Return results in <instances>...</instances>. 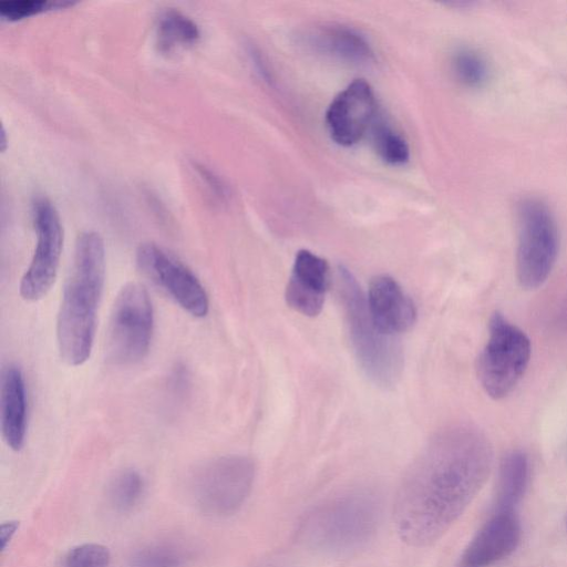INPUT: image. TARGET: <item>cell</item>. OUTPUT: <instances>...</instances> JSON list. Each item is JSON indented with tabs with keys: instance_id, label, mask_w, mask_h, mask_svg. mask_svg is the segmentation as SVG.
Returning a JSON list of instances; mask_svg holds the SVG:
<instances>
[{
	"instance_id": "1",
	"label": "cell",
	"mask_w": 567,
	"mask_h": 567,
	"mask_svg": "<svg viewBox=\"0 0 567 567\" xmlns=\"http://www.w3.org/2000/svg\"><path fill=\"white\" fill-rule=\"evenodd\" d=\"M491 447L467 425L436 433L421 450L402 481L394 505L401 539L425 546L462 514L488 475Z\"/></svg>"
},
{
	"instance_id": "2",
	"label": "cell",
	"mask_w": 567,
	"mask_h": 567,
	"mask_svg": "<svg viewBox=\"0 0 567 567\" xmlns=\"http://www.w3.org/2000/svg\"><path fill=\"white\" fill-rule=\"evenodd\" d=\"M104 279L103 239L96 231H84L75 243L56 319L60 357L69 365H81L90 358Z\"/></svg>"
},
{
	"instance_id": "3",
	"label": "cell",
	"mask_w": 567,
	"mask_h": 567,
	"mask_svg": "<svg viewBox=\"0 0 567 567\" xmlns=\"http://www.w3.org/2000/svg\"><path fill=\"white\" fill-rule=\"evenodd\" d=\"M337 281L350 343L361 370L377 386L393 388L403 371L400 339L377 326L370 315L367 297L349 269L339 267Z\"/></svg>"
},
{
	"instance_id": "4",
	"label": "cell",
	"mask_w": 567,
	"mask_h": 567,
	"mask_svg": "<svg viewBox=\"0 0 567 567\" xmlns=\"http://www.w3.org/2000/svg\"><path fill=\"white\" fill-rule=\"evenodd\" d=\"M379 505L365 492L350 493L317 508L302 525L301 533L311 546L332 553L361 547L374 534Z\"/></svg>"
},
{
	"instance_id": "5",
	"label": "cell",
	"mask_w": 567,
	"mask_h": 567,
	"mask_svg": "<svg viewBox=\"0 0 567 567\" xmlns=\"http://www.w3.org/2000/svg\"><path fill=\"white\" fill-rule=\"evenodd\" d=\"M516 272L524 289H536L548 278L558 254V228L549 207L527 197L516 207Z\"/></svg>"
},
{
	"instance_id": "6",
	"label": "cell",
	"mask_w": 567,
	"mask_h": 567,
	"mask_svg": "<svg viewBox=\"0 0 567 567\" xmlns=\"http://www.w3.org/2000/svg\"><path fill=\"white\" fill-rule=\"evenodd\" d=\"M532 353L527 334L495 311L488 323V339L477 359V377L494 400L507 396L523 378Z\"/></svg>"
},
{
	"instance_id": "7",
	"label": "cell",
	"mask_w": 567,
	"mask_h": 567,
	"mask_svg": "<svg viewBox=\"0 0 567 567\" xmlns=\"http://www.w3.org/2000/svg\"><path fill=\"white\" fill-rule=\"evenodd\" d=\"M154 312L148 292L138 282L124 285L116 295L106 333V357L114 364L141 361L148 352Z\"/></svg>"
},
{
	"instance_id": "8",
	"label": "cell",
	"mask_w": 567,
	"mask_h": 567,
	"mask_svg": "<svg viewBox=\"0 0 567 567\" xmlns=\"http://www.w3.org/2000/svg\"><path fill=\"white\" fill-rule=\"evenodd\" d=\"M254 477V463L246 456L229 455L215 458L203 465L195 474V502L206 514L231 515L248 497Z\"/></svg>"
},
{
	"instance_id": "9",
	"label": "cell",
	"mask_w": 567,
	"mask_h": 567,
	"mask_svg": "<svg viewBox=\"0 0 567 567\" xmlns=\"http://www.w3.org/2000/svg\"><path fill=\"white\" fill-rule=\"evenodd\" d=\"M33 224L37 243L29 267L20 281L24 300L42 299L53 286L63 246V230L59 214L52 203L39 197L33 203Z\"/></svg>"
},
{
	"instance_id": "10",
	"label": "cell",
	"mask_w": 567,
	"mask_h": 567,
	"mask_svg": "<svg viewBox=\"0 0 567 567\" xmlns=\"http://www.w3.org/2000/svg\"><path fill=\"white\" fill-rule=\"evenodd\" d=\"M142 274L164 290L181 308L195 318L209 309L208 296L196 276L179 260L153 243L142 244L136 251Z\"/></svg>"
},
{
	"instance_id": "11",
	"label": "cell",
	"mask_w": 567,
	"mask_h": 567,
	"mask_svg": "<svg viewBox=\"0 0 567 567\" xmlns=\"http://www.w3.org/2000/svg\"><path fill=\"white\" fill-rule=\"evenodd\" d=\"M375 113V97L370 84L357 79L330 103L326 123L331 137L340 145L357 143L365 133Z\"/></svg>"
},
{
	"instance_id": "12",
	"label": "cell",
	"mask_w": 567,
	"mask_h": 567,
	"mask_svg": "<svg viewBox=\"0 0 567 567\" xmlns=\"http://www.w3.org/2000/svg\"><path fill=\"white\" fill-rule=\"evenodd\" d=\"M329 282L327 260L309 250H299L286 286L287 305L303 316H318L322 310Z\"/></svg>"
},
{
	"instance_id": "13",
	"label": "cell",
	"mask_w": 567,
	"mask_h": 567,
	"mask_svg": "<svg viewBox=\"0 0 567 567\" xmlns=\"http://www.w3.org/2000/svg\"><path fill=\"white\" fill-rule=\"evenodd\" d=\"M520 538L522 527L516 515L512 511H501L468 544L461 567H489L514 553Z\"/></svg>"
},
{
	"instance_id": "14",
	"label": "cell",
	"mask_w": 567,
	"mask_h": 567,
	"mask_svg": "<svg viewBox=\"0 0 567 567\" xmlns=\"http://www.w3.org/2000/svg\"><path fill=\"white\" fill-rule=\"evenodd\" d=\"M365 297L372 319L385 333L398 336L415 323V305L394 278L375 276Z\"/></svg>"
},
{
	"instance_id": "15",
	"label": "cell",
	"mask_w": 567,
	"mask_h": 567,
	"mask_svg": "<svg viewBox=\"0 0 567 567\" xmlns=\"http://www.w3.org/2000/svg\"><path fill=\"white\" fill-rule=\"evenodd\" d=\"M0 425L7 445L20 451L27 433V394L22 371L16 364H8L1 371Z\"/></svg>"
},
{
	"instance_id": "16",
	"label": "cell",
	"mask_w": 567,
	"mask_h": 567,
	"mask_svg": "<svg viewBox=\"0 0 567 567\" xmlns=\"http://www.w3.org/2000/svg\"><path fill=\"white\" fill-rule=\"evenodd\" d=\"M311 47L319 52L352 63H369L373 52L363 37L341 25H324L307 37Z\"/></svg>"
},
{
	"instance_id": "17",
	"label": "cell",
	"mask_w": 567,
	"mask_h": 567,
	"mask_svg": "<svg viewBox=\"0 0 567 567\" xmlns=\"http://www.w3.org/2000/svg\"><path fill=\"white\" fill-rule=\"evenodd\" d=\"M157 44L163 52H172L197 42L199 29L186 14L175 9L159 13L156 21Z\"/></svg>"
},
{
	"instance_id": "18",
	"label": "cell",
	"mask_w": 567,
	"mask_h": 567,
	"mask_svg": "<svg viewBox=\"0 0 567 567\" xmlns=\"http://www.w3.org/2000/svg\"><path fill=\"white\" fill-rule=\"evenodd\" d=\"M529 476L527 456L520 451L507 454L499 471L498 501L501 511H511L524 495Z\"/></svg>"
},
{
	"instance_id": "19",
	"label": "cell",
	"mask_w": 567,
	"mask_h": 567,
	"mask_svg": "<svg viewBox=\"0 0 567 567\" xmlns=\"http://www.w3.org/2000/svg\"><path fill=\"white\" fill-rule=\"evenodd\" d=\"M144 481L134 470H124L115 475L110 485V499L115 509L127 512L141 499Z\"/></svg>"
},
{
	"instance_id": "20",
	"label": "cell",
	"mask_w": 567,
	"mask_h": 567,
	"mask_svg": "<svg viewBox=\"0 0 567 567\" xmlns=\"http://www.w3.org/2000/svg\"><path fill=\"white\" fill-rule=\"evenodd\" d=\"M452 69L456 79L467 86H480L488 76L486 61L470 49L458 50L452 59Z\"/></svg>"
},
{
	"instance_id": "21",
	"label": "cell",
	"mask_w": 567,
	"mask_h": 567,
	"mask_svg": "<svg viewBox=\"0 0 567 567\" xmlns=\"http://www.w3.org/2000/svg\"><path fill=\"white\" fill-rule=\"evenodd\" d=\"M373 142L380 157L392 165L408 162L410 152L405 140L386 125H378L373 131Z\"/></svg>"
},
{
	"instance_id": "22",
	"label": "cell",
	"mask_w": 567,
	"mask_h": 567,
	"mask_svg": "<svg viewBox=\"0 0 567 567\" xmlns=\"http://www.w3.org/2000/svg\"><path fill=\"white\" fill-rule=\"evenodd\" d=\"M66 0H3L0 1V16L9 21H18L44 11L73 6Z\"/></svg>"
},
{
	"instance_id": "23",
	"label": "cell",
	"mask_w": 567,
	"mask_h": 567,
	"mask_svg": "<svg viewBox=\"0 0 567 567\" xmlns=\"http://www.w3.org/2000/svg\"><path fill=\"white\" fill-rule=\"evenodd\" d=\"M183 555L168 545H151L144 547L130 559L128 567H181Z\"/></svg>"
},
{
	"instance_id": "24",
	"label": "cell",
	"mask_w": 567,
	"mask_h": 567,
	"mask_svg": "<svg viewBox=\"0 0 567 567\" xmlns=\"http://www.w3.org/2000/svg\"><path fill=\"white\" fill-rule=\"evenodd\" d=\"M109 549L100 544H83L73 547L64 556L62 567H107Z\"/></svg>"
},
{
	"instance_id": "25",
	"label": "cell",
	"mask_w": 567,
	"mask_h": 567,
	"mask_svg": "<svg viewBox=\"0 0 567 567\" xmlns=\"http://www.w3.org/2000/svg\"><path fill=\"white\" fill-rule=\"evenodd\" d=\"M19 527V522H7L0 526V547L1 550L6 548L8 543L11 540L16 530Z\"/></svg>"
},
{
	"instance_id": "26",
	"label": "cell",
	"mask_w": 567,
	"mask_h": 567,
	"mask_svg": "<svg viewBox=\"0 0 567 567\" xmlns=\"http://www.w3.org/2000/svg\"><path fill=\"white\" fill-rule=\"evenodd\" d=\"M566 526H567V518H566Z\"/></svg>"
}]
</instances>
